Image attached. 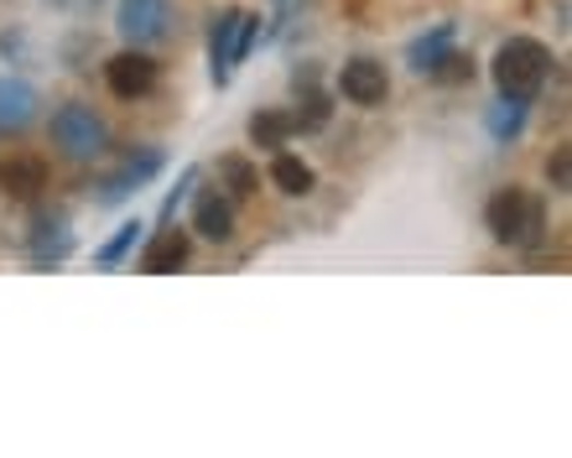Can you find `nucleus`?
Segmentation results:
<instances>
[{
	"instance_id": "obj_20",
	"label": "nucleus",
	"mask_w": 572,
	"mask_h": 458,
	"mask_svg": "<svg viewBox=\"0 0 572 458\" xmlns=\"http://www.w3.org/2000/svg\"><path fill=\"white\" fill-rule=\"evenodd\" d=\"M292 126H297V131H318V126H328V99H323L318 89L302 94V109L292 115Z\"/></svg>"
},
{
	"instance_id": "obj_17",
	"label": "nucleus",
	"mask_w": 572,
	"mask_h": 458,
	"mask_svg": "<svg viewBox=\"0 0 572 458\" xmlns=\"http://www.w3.org/2000/svg\"><path fill=\"white\" fill-rule=\"evenodd\" d=\"M447 47H453V22H443L437 32H432V37H417L406 58H411V68H417V73H427V68L437 63V58L447 52Z\"/></svg>"
},
{
	"instance_id": "obj_18",
	"label": "nucleus",
	"mask_w": 572,
	"mask_h": 458,
	"mask_svg": "<svg viewBox=\"0 0 572 458\" xmlns=\"http://www.w3.org/2000/svg\"><path fill=\"white\" fill-rule=\"evenodd\" d=\"M521 120H526V99H505V94H500V105L489 109V136H494V141H510V136L521 131Z\"/></svg>"
},
{
	"instance_id": "obj_12",
	"label": "nucleus",
	"mask_w": 572,
	"mask_h": 458,
	"mask_svg": "<svg viewBox=\"0 0 572 458\" xmlns=\"http://www.w3.org/2000/svg\"><path fill=\"white\" fill-rule=\"evenodd\" d=\"M37 115V89L22 79H0V131H22Z\"/></svg>"
},
{
	"instance_id": "obj_7",
	"label": "nucleus",
	"mask_w": 572,
	"mask_h": 458,
	"mask_svg": "<svg viewBox=\"0 0 572 458\" xmlns=\"http://www.w3.org/2000/svg\"><path fill=\"white\" fill-rule=\"evenodd\" d=\"M339 94L349 105L375 109L390 99V73H385V63H375V58H349V63L339 68Z\"/></svg>"
},
{
	"instance_id": "obj_5",
	"label": "nucleus",
	"mask_w": 572,
	"mask_h": 458,
	"mask_svg": "<svg viewBox=\"0 0 572 458\" xmlns=\"http://www.w3.org/2000/svg\"><path fill=\"white\" fill-rule=\"evenodd\" d=\"M167 0H120L115 5V32L126 37L130 47H147V43H162L167 37Z\"/></svg>"
},
{
	"instance_id": "obj_21",
	"label": "nucleus",
	"mask_w": 572,
	"mask_h": 458,
	"mask_svg": "<svg viewBox=\"0 0 572 458\" xmlns=\"http://www.w3.org/2000/svg\"><path fill=\"white\" fill-rule=\"evenodd\" d=\"M432 79H443V84H464V79H474V58H464V52H443L437 63L427 68Z\"/></svg>"
},
{
	"instance_id": "obj_22",
	"label": "nucleus",
	"mask_w": 572,
	"mask_h": 458,
	"mask_svg": "<svg viewBox=\"0 0 572 458\" xmlns=\"http://www.w3.org/2000/svg\"><path fill=\"white\" fill-rule=\"evenodd\" d=\"M547 177H551V188H568V152H557L547 162Z\"/></svg>"
},
{
	"instance_id": "obj_19",
	"label": "nucleus",
	"mask_w": 572,
	"mask_h": 458,
	"mask_svg": "<svg viewBox=\"0 0 572 458\" xmlns=\"http://www.w3.org/2000/svg\"><path fill=\"white\" fill-rule=\"evenodd\" d=\"M136 235H141V224H136V219H126V224H120V230H115V235H109V240L94 250V261H100V266H120L130 256Z\"/></svg>"
},
{
	"instance_id": "obj_15",
	"label": "nucleus",
	"mask_w": 572,
	"mask_h": 458,
	"mask_svg": "<svg viewBox=\"0 0 572 458\" xmlns=\"http://www.w3.org/2000/svg\"><path fill=\"white\" fill-rule=\"evenodd\" d=\"M297 131L292 126V115L287 109H255L250 115V141L255 146H266V152H276V146H287V136Z\"/></svg>"
},
{
	"instance_id": "obj_10",
	"label": "nucleus",
	"mask_w": 572,
	"mask_h": 458,
	"mask_svg": "<svg viewBox=\"0 0 572 458\" xmlns=\"http://www.w3.org/2000/svg\"><path fill=\"white\" fill-rule=\"evenodd\" d=\"M192 230H198L203 240H213V245L234 240V203L219 193V188L198 193V203H192Z\"/></svg>"
},
{
	"instance_id": "obj_8",
	"label": "nucleus",
	"mask_w": 572,
	"mask_h": 458,
	"mask_svg": "<svg viewBox=\"0 0 572 458\" xmlns=\"http://www.w3.org/2000/svg\"><path fill=\"white\" fill-rule=\"evenodd\" d=\"M162 173V152H151V146H141V152H130L115 173L100 177V203H126L130 193H141V183H151V177Z\"/></svg>"
},
{
	"instance_id": "obj_16",
	"label": "nucleus",
	"mask_w": 572,
	"mask_h": 458,
	"mask_svg": "<svg viewBox=\"0 0 572 458\" xmlns=\"http://www.w3.org/2000/svg\"><path fill=\"white\" fill-rule=\"evenodd\" d=\"M68 250H73L68 224H63V219H58V224H52V219H43V224H37V235H32V256H37V261H63Z\"/></svg>"
},
{
	"instance_id": "obj_2",
	"label": "nucleus",
	"mask_w": 572,
	"mask_h": 458,
	"mask_svg": "<svg viewBox=\"0 0 572 458\" xmlns=\"http://www.w3.org/2000/svg\"><path fill=\"white\" fill-rule=\"evenodd\" d=\"M551 52L536 37H510L500 52H494V89L505 99H530L536 89L547 84Z\"/></svg>"
},
{
	"instance_id": "obj_3",
	"label": "nucleus",
	"mask_w": 572,
	"mask_h": 458,
	"mask_svg": "<svg viewBox=\"0 0 572 458\" xmlns=\"http://www.w3.org/2000/svg\"><path fill=\"white\" fill-rule=\"evenodd\" d=\"M255 37H260V16H255V11H234V5H230V11L213 22L209 63H213V84H219V89L230 84L234 63H240V58L255 47Z\"/></svg>"
},
{
	"instance_id": "obj_6",
	"label": "nucleus",
	"mask_w": 572,
	"mask_h": 458,
	"mask_svg": "<svg viewBox=\"0 0 572 458\" xmlns=\"http://www.w3.org/2000/svg\"><path fill=\"white\" fill-rule=\"evenodd\" d=\"M105 84L115 99H147L151 89H156V63L141 47H126V52L105 58Z\"/></svg>"
},
{
	"instance_id": "obj_9",
	"label": "nucleus",
	"mask_w": 572,
	"mask_h": 458,
	"mask_svg": "<svg viewBox=\"0 0 572 458\" xmlns=\"http://www.w3.org/2000/svg\"><path fill=\"white\" fill-rule=\"evenodd\" d=\"M47 188V162L32 152H11L0 156V193H11L16 203H32V198Z\"/></svg>"
},
{
	"instance_id": "obj_1",
	"label": "nucleus",
	"mask_w": 572,
	"mask_h": 458,
	"mask_svg": "<svg viewBox=\"0 0 572 458\" xmlns=\"http://www.w3.org/2000/svg\"><path fill=\"white\" fill-rule=\"evenodd\" d=\"M485 230L500 245H515V250H530L547 230V203L530 198L526 188H500V193L485 203Z\"/></svg>"
},
{
	"instance_id": "obj_4",
	"label": "nucleus",
	"mask_w": 572,
	"mask_h": 458,
	"mask_svg": "<svg viewBox=\"0 0 572 458\" xmlns=\"http://www.w3.org/2000/svg\"><path fill=\"white\" fill-rule=\"evenodd\" d=\"M52 141L73 162H94V156H105L109 131L89 105H63V109H52Z\"/></svg>"
},
{
	"instance_id": "obj_11",
	"label": "nucleus",
	"mask_w": 572,
	"mask_h": 458,
	"mask_svg": "<svg viewBox=\"0 0 572 458\" xmlns=\"http://www.w3.org/2000/svg\"><path fill=\"white\" fill-rule=\"evenodd\" d=\"M192 256V240L183 235V230H156L151 235V245L141 250V271H151V277H167V271H183Z\"/></svg>"
},
{
	"instance_id": "obj_13",
	"label": "nucleus",
	"mask_w": 572,
	"mask_h": 458,
	"mask_svg": "<svg viewBox=\"0 0 572 458\" xmlns=\"http://www.w3.org/2000/svg\"><path fill=\"white\" fill-rule=\"evenodd\" d=\"M271 188H276V193H287V198H307L313 188H318V173H313L302 156L276 152L271 156Z\"/></svg>"
},
{
	"instance_id": "obj_14",
	"label": "nucleus",
	"mask_w": 572,
	"mask_h": 458,
	"mask_svg": "<svg viewBox=\"0 0 572 458\" xmlns=\"http://www.w3.org/2000/svg\"><path fill=\"white\" fill-rule=\"evenodd\" d=\"M213 173H219V183H224V193H230V198H255V193H260V167H255L250 156H240V152L219 156V162H213Z\"/></svg>"
}]
</instances>
